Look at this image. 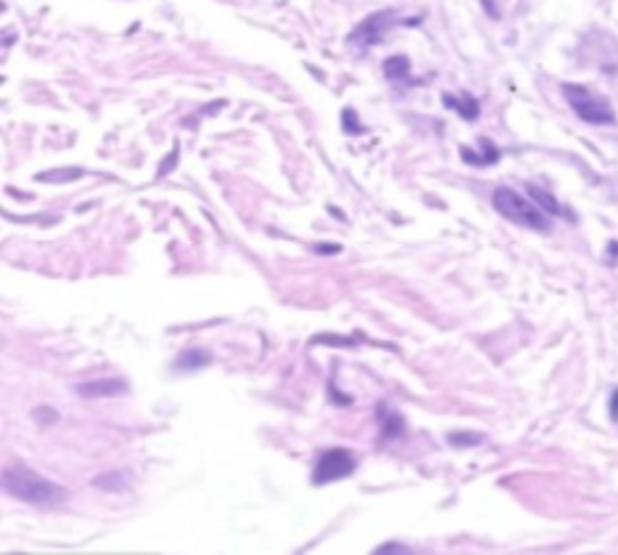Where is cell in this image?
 Wrapping results in <instances>:
<instances>
[{
    "label": "cell",
    "mask_w": 618,
    "mask_h": 555,
    "mask_svg": "<svg viewBox=\"0 0 618 555\" xmlns=\"http://www.w3.org/2000/svg\"><path fill=\"white\" fill-rule=\"evenodd\" d=\"M493 206L502 217H508V220H512V223L519 224V227L534 230V233H549V230H551V220L543 216L534 203L522 199L517 191L505 189V186H502V189H495Z\"/></svg>",
    "instance_id": "7a4b0ae2"
},
{
    "label": "cell",
    "mask_w": 618,
    "mask_h": 555,
    "mask_svg": "<svg viewBox=\"0 0 618 555\" xmlns=\"http://www.w3.org/2000/svg\"><path fill=\"white\" fill-rule=\"evenodd\" d=\"M481 145H484V152H474L471 148H461V158H464V162H468V165H474V167L495 165V162L500 159L498 148H495L493 143L488 141V138H481Z\"/></svg>",
    "instance_id": "ba28073f"
},
{
    "label": "cell",
    "mask_w": 618,
    "mask_h": 555,
    "mask_svg": "<svg viewBox=\"0 0 618 555\" xmlns=\"http://www.w3.org/2000/svg\"><path fill=\"white\" fill-rule=\"evenodd\" d=\"M526 189H529V196H532V199H534L536 203H539V206L543 208V210H549L551 216H565V210L560 208L558 200L553 199L549 191L539 189V186H532V184H529Z\"/></svg>",
    "instance_id": "7c38bea8"
},
{
    "label": "cell",
    "mask_w": 618,
    "mask_h": 555,
    "mask_svg": "<svg viewBox=\"0 0 618 555\" xmlns=\"http://www.w3.org/2000/svg\"><path fill=\"white\" fill-rule=\"evenodd\" d=\"M471 437V432H467V435H461V432H451L450 435V445H454V447H468V445H481L484 439H468Z\"/></svg>",
    "instance_id": "5bb4252c"
},
{
    "label": "cell",
    "mask_w": 618,
    "mask_h": 555,
    "mask_svg": "<svg viewBox=\"0 0 618 555\" xmlns=\"http://www.w3.org/2000/svg\"><path fill=\"white\" fill-rule=\"evenodd\" d=\"M443 102L447 104L450 109H454L459 117H464L467 121H476L478 114H481V107H478V102L471 97V94H459V97H454V94H443Z\"/></svg>",
    "instance_id": "52a82bcc"
},
{
    "label": "cell",
    "mask_w": 618,
    "mask_h": 555,
    "mask_svg": "<svg viewBox=\"0 0 618 555\" xmlns=\"http://www.w3.org/2000/svg\"><path fill=\"white\" fill-rule=\"evenodd\" d=\"M83 175L80 169H56V172H46V175H37L39 182H70V179H77Z\"/></svg>",
    "instance_id": "4fadbf2b"
},
{
    "label": "cell",
    "mask_w": 618,
    "mask_h": 555,
    "mask_svg": "<svg viewBox=\"0 0 618 555\" xmlns=\"http://www.w3.org/2000/svg\"><path fill=\"white\" fill-rule=\"evenodd\" d=\"M355 471V456L348 449H329L319 456L317 466L312 471V481L314 486H324V483L341 481L348 478Z\"/></svg>",
    "instance_id": "277c9868"
},
{
    "label": "cell",
    "mask_w": 618,
    "mask_h": 555,
    "mask_svg": "<svg viewBox=\"0 0 618 555\" xmlns=\"http://www.w3.org/2000/svg\"><path fill=\"white\" fill-rule=\"evenodd\" d=\"M94 488L107 490V493H121L131 486V473L128 471H109L93 478Z\"/></svg>",
    "instance_id": "9c48e42d"
},
{
    "label": "cell",
    "mask_w": 618,
    "mask_h": 555,
    "mask_svg": "<svg viewBox=\"0 0 618 555\" xmlns=\"http://www.w3.org/2000/svg\"><path fill=\"white\" fill-rule=\"evenodd\" d=\"M3 490L8 495L22 500V502H29L34 507H44V510L63 505L68 500V490L63 486L49 481L46 476L32 471L25 464L10 466V469L3 471Z\"/></svg>",
    "instance_id": "6da1fadb"
},
{
    "label": "cell",
    "mask_w": 618,
    "mask_h": 555,
    "mask_svg": "<svg viewBox=\"0 0 618 555\" xmlns=\"http://www.w3.org/2000/svg\"><path fill=\"white\" fill-rule=\"evenodd\" d=\"M484 3L485 12L491 17H500V10H498V0H481Z\"/></svg>",
    "instance_id": "9a60e30c"
},
{
    "label": "cell",
    "mask_w": 618,
    "mask_h": 555,
    "mask_svg": "<svg viewBox=\"0 0 618 555\" xmlns=\"http://www.w3.org/2000/svg\"><path fill=\"white\" fill-rule=\"evenodd\" d=\"M611 404H614V406H611V418H614V420H618V391L614 394V401H611Z\"/></svg>",
    "instance_id": "e0dca14e"
},
{
    "label": "cell",
    "mask_w": 618,
    "mask_h": 555,
    "mask_svg": "<svg viewBox=\"0 0 618 555\" xmlns=\"http://www.w3.org/2000/svg\"><path fill=\"white\" fill-rule=\"evenodd\" d=\"M76 391L83 398H111L121 396L128 391V384L121 377H107V380H94L87 384H77Z\"/></svg>",
    "instance_id": "8992f818"
},
{
    "label": "cell",
    "mask_w": 618,
    "mask_h": 555,
    "mask_svg": "<svg viewBox=\"0 0 618 555\" xmlns=\"http://www.w3.org/2000/svg\"><path fill=\"white\" fill-rule=\"evenodd\" d=\"M385 75L396 85L411 83V61L406 56H392L385 61Z\"/></svg>",
    "instance_id": "30bf717a"
},
{
    "label": "cell",
    "mask_w": 618,
    "mask_h": 555,
    "mask_svg": "<svg viewBox=\"0 0 618 555\" xmlns=\"http://www.w3.org/2000/svg\"><path fill=\"white\" fill-rule=\"evenodd\" d=\"M385 551H402V553H409V548L399 546V543H386V546L377 548V553H385Z\"/></svg>",
    "instance_id": "2e32d148"
},
{
    "label": "cell",
    "mask_w": 618,
    "mask_h": 555,
    "mask_svg": "<svg viewBox=\"0 0 618 555\" xmlns=\"http://www.w3.org/2000/svg\"><path fill=\"white\" fill-rule=\"evenodd\" d=\"M563 97L568 100L577 117L594 126H614L616 124V114L602 94L587 90L582 85H563Z\"/></svg>",
    "instance_id": "3957f363"
},
{
    "label": "cell",
    "mask_w": 618,
    "mask_h": 555,
    "mask_svg": "<svg viewBox=\"0 0 618 555\" xmlns=\"http://www.w3.org/2000/svg\"><path fill=\"white\" fill-rule=\"evenodd\" d=\"M210 363V355H206L203 350H184L182 355L176 357V370H199V367H206Z\"/></svg>",
    "instance_id": "8fae6325"
},
{
    "label": "cell",
    "mask_w": 618,
    "mask_h": 555,
    "mask_svg": "<svg viewBox=\"0 0 618 555\" xmlns=\"http://www.w3.org/2000/svg\"><path fill=\"white\" fill-rule=\"evenodd\" d=\"M396 25H403V20H399L394 10H382V12H375V15H370L368 20H362V22L355 27V32L351 34L348 42L355 44V46H362V49H365V46H375V44L382 42V37Z\"/></svg>",
    "instance_id": "5b68a950"
}]
</instances>
